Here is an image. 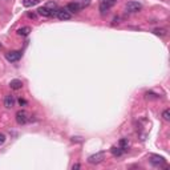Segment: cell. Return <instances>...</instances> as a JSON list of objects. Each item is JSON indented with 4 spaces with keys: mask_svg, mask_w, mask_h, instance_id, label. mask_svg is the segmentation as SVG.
<instances>
[{
    "mask_svg": "<svg viewBox=\"0 0 170 170\" xmlns=\"http://www.w3.org/2000/svg\"><path fill=\"white\" fill-rule=\"evenodd\" d=\"M27 16H28L29 19H36V15L32 13V12H28V13H27Z\"/></svg>",
    "mask_w": 170,
    "mask_h": 170,
    "instance_id": "22",
    "label": "cell"
},
{
    "mask_svg": "<svg viewBox=\"0 0 170 170\" xmlns=\"http://www.w3.org/2000/svg\"><path fill=\"white\" fill-rule=\"evenodd\" d=\"M125 9H126V12H129V13H137V12H140L142 9V6L138 1H128V3L125 4Z\"/></svg>",
    "mask_w": 170,
    "mask_h": 170,
    "instance_id": "2",
    "label": "cell"
},
{
    "mask_svg": "<svg viewBox=\"0 0 170 170\" xmlns=\"http://www.w3.org/2000/svg\"><path fill=\"white\" fill-rule=\"evenodd\" d=\"M110 152H112V154H113V156L120 157V156H122V154H124V152H125V150H124V149H121V147H120V146H113L112 149H110Z\"/></svg>",
    "mask_w": 170,
    "mask_h": 170,
    "instance_id": "13",
    "label": "cell"
},
{
    "mask_svg": "<svg viewBox=\"0 0 170 170\" xmlns=\"http://www.w3.org/2000/svg\"><path fill=\"white\" fill-rule=\"evenodd\" d=\"M39 1L40 0H23V6L25 8H29V7H33L36 4H39Z\"/></svg>",
    "mask_w": 170,
    "mask_h": 170,
    "instance_id": "16",
    "label": "cell"
},
{
    "mask_svg": "<svg viewBox=\"0 0 170 170\" xmlns=\"http://www.w3.org/2000/svg\"><path fill=\"white\" fill-rule=\"evenodd\" d=\"M32 32V29H31V27H21V28H19L18 29V35L19 36H23V37H25V36H28L29 33Z\"/></svg>",
    "mask_w": 170,
    "mask_h": 170,
    "instance_id": "12",
    "label": "cell"
},
{
    "mask_svg": "<svg viewBox=\"0 0 170 170\" xmlns=\"http://www.w3.org/2000/svg\"><path fill=\"white\" fill-rule=\"evenodd\" d=\"M45 7H47V8H49L51 11H57V9H59L57 8V4H56L55 1H49V3H47Z\"/></svg>",
    "mask_w": 170,
    "mask_h": 170,
    "instance_id": "18",
    "label": "cell"
},
{
    "mask_svg": "<svg viewBox=\"0 0 170 170\" xmlns=\"http://www.w3.org/2000/svg\"><path fill=\"white\" fill-rule=\"evenodd\" d=\"M9 87H11V89H13V90H19V89H21V88H23V83H21V80L15 78V80H11Z\"/></svg>",
    "mask_w": 170,
    "mask_h": 170,
    "instance_id": "10",
    "label": "cell"
},
{
    "mask_svg": "<svg viewBox=\"0 0 170 170\" xmlns=\"http://www.w3.org/2000/svg\"><path fill=\"white\" fill-rule=\"evenodd\" d=\"M150 162H152V165H154V166H162V165L165 164V158L161 156H154V154H153V156L150 157Z\"/></svg>",
    "mask_w": 170,
    "mask_h": 170,
    "instance_id": "8",
    "label": "cell"
},
{
    "mask_svg": "<svg viewBox=\"0 0 170 170\" xmlns=\"http://www.w3.org/2000/svg\"><path fill=\"white\" fill-rule=\"evenodd\" d=\"M116 1H117V0H101V3H100L101 15H107L108 11H109V9L116 4Z\"/></svg>",
    "mask_w": 170,
    "mask_h": 170,
    "instance_id": "3",
    "label": "cell"
},
{
    "mask_svg": "<svg viewBox=\"0 0 170 170\" xmlns=\"http://www.w3.org/2000/svg\"><path fill=\"white\" fill-rule=\"evenodd\" d=\"M4 142H6V134L0 133V145H3Z\"/></svg>",
    "mask_w": 170,
    "mask_h": 170,
    "instance_id": "20",
    "label": "cell"
},
{
    "mask_svg": "<svg viewBox=\"0 0 170 170\" xmlns=\"http://www.w3.org/2000/svg\"><path fill=\"white\" fill-rule=\"evenodd\" d=\"M16 122H18L19 125H25L27 122L31 121V116H29V113L27 112V110L24 109H20L16 112Z\"/></svg>",
    "mask_w": 170,
    "mask_h": 170,
    "instance_id": "1",
    "label": "cell"
},
{
    "mask_svg": "<svg viewBox=\"0 0 170 170\" xmlns=\"http://www.w3.org/2000/svg\"><path fill=\"white\" fill-rule=\"evenodd\" d=\"M153 33H154L156 36H159V37H165V36L167 35V32H166L165 28H157V29L153 31Z\"/></svg>",
    "mask_w": 170,
    "mask_h": 170,
    "instance_id": "15",
    "label": "cell"
},
{
    "mask_svg": "<svg viewBox=\"0 0 170 170\" xmlns=\"http://www.w3.org/2000/svg\"><path fill=\"white\" fill-rule=\"evenodd\" d=\"M21 56H23L21 51H11V52L6 53V59L9 63H16V61H19L21 59Z\"/></svg>",
    "mask_w": 170,
    "mask_h": 170,
    "instance_id": "4",
    "label": "cell"
},
{
    "mask_svg": "<svg viewBox=\"0 0 170 170\" xmlns=\"http://www.w3.org/2000/svg\"><path fill=\"white\" fill-rule=\"evenodd\" d=\"M118 146L121 147V149L126 150L128 147H129V141H128V138H121L120 141H118Z\"/></svg>",
    "mask_w": 170,
    "mask_h": 170,
    "instance_id": "17",
    "label": "cell"
},
{
    "mask_svg": "<svg viewBox=\"0 0 170 170\" xmlns=\"http://www.w3.org/2000/svg\"><path fill=\"white\" fill-rule=\"evenodd\" d=\"M56 18L59 19V20H69L71 18H72V13H71L66 8H59L57 9V13H56Z\"/></svg>",
    "mask_w": 170,
    "mask_h": 170,
    "instance_id": "6",
    "label": "cell"
},
{
    "mask_svg": "<svg viewBox=\"0 0 170 170\" xmlns=\"http://www.w3.org/2000/svg\"><path fill=\"white\" fill-rule=\"evenodd\" d=\"M37 13L40 15V16H44V18H52V16H56L57 11H51L49 8H47V7L44 6V7H40V8L37 9Z\"/></svg>",
    "mask_w": 170,
    "mask_h": 170,
    "instance_id": "7",
    "label": "cell"
},
{
    "mask_svg": "<svg viewBox=\"0 0 170 170\" xmlns=\"http://www.w3.org/2000/svg\"><path fill=\"white\" fill-rule=\"evenodd\" d=\"M104 157H105L104 152H98V153H96V154H92V156L88 158V162H89L90 165H97V164H100V162H102Z\"/></svg>",
    "mask_w": 170,
    "mask_h": 170,
    "instance_id": "5",
    "label": "cell"
},
{
    "mask_svg": "<svg viewBox=\"0 0 170 170\" xmlns=\"http://www.w3.org/2000/svg\"><path fill=\"white\" fill-rule=\"evenodd\" d=\"M162 118H164L165 121H170V110L169 109H165L162 112Z\"/></svg>",
    "mask_w": 170,
    "mask_h": 170,
    "instance_id": "19",
    "label": "cell"
},
{
    "mask_svg": "<svg viewBox=\"0 0 170 170\" xmlns=\"http://www.w3.org/2000/svg\"><path fill=\"white\" fill-rule=\"evenodd\" d=\"M68 11L71 12V13H77V12H80L81 9H80V7L77 6V4L75 3V1H72V3H69V4H66V7H65Z\"/></svg>",
    "mask_w": 170,
    "mask_h": 170,
    "instance_id": "11",
    "label": "cell"
},
{
    "mask_svg": "<svg viewBox=\"0 0 170 170\" xmlns=\"http://www.w3.org/2000/svg\"><path fill=\"white\" fill-rule=\"evenodd\" d=\"M73 1H75V3L80 7V9L85 8V7H88L90 4V0H73Z\"/></svg>",
    "mask_w": 170,
    "mask_h": 170,
    "instance_id": "14",
    "label": "cell"
},
{
    "mask_svg": "<svg viewBox=\"0 0 170 170\" xmlns=\"http://www.w3.org/2000/svg\"><path fill=\"white\" fill-rule=\"evenodd\" d=\"M15 105V97L11 95L6 96V98H4V107L7 108V109H11V108H13Z\"/></svg>",
    "mask_w": 170,
    "mask_h": 170,
    "instance_id": "9",
    "label": "cell"
},
{
    "mask_svg": "<svg viewBox=\"0 0 170 170\" xmlns=\"http://www.w3.org/2000/svg\"><path fill=\"white\" fill-rule=\"evenodd\" d=\"M72 169H73V170H75V169H80V165H78V164L73 165V166H72Z\"/></svg>",
    "mask_w": 170,
    "mask_h": 170,
    "instance_id": "23",
    "label": "cell"
},
{
    "mask_svg": "<svg viewBox=\"0 0 170 170\" xmlns=\"http://www.w3.org/2000/svg\"><path fill=\"white\" fill-rule=\"evenodd\" d=\"M19 104H20V107H25V105H27V101L23 100V98H20V100H19Z\"/></svg>",
    "mask_w": 170,
    "mask_h": 170,
    "instance_id": "21",
    "label": "cell"
}]
</instances>
